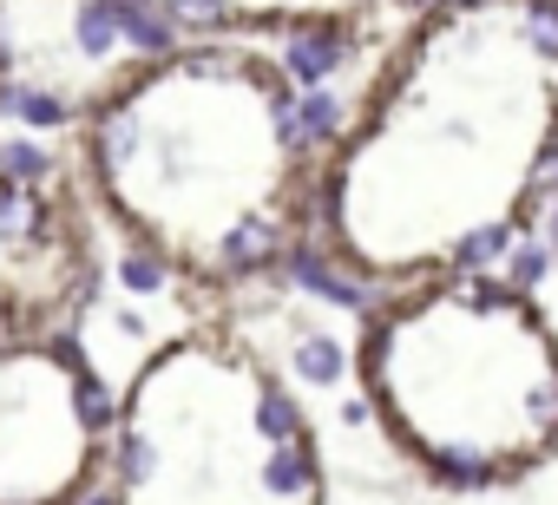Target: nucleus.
I'll return each instance as SVG.
<instances>
[{
  "instance_id": "obj_2",
  "label": "nucleus",
  "mask_w": 558,
  "mask_h": 505,
  "mask_svg": "<svg viewBox=\"0 0 558 505\" xmlns=\"http://www.w3.org/2000/svg\"><path fill=\"white\" fill-rule=\"evenodd\" d=\"M303 132L283 66L243 47H178L125 73L86 119L112 217L184 276H243L283 257L303 190Z\"/></svg>"
},
{
  "instance_id": "obj_6",
  "label": "nucleus",
  "mask_w": 558,
  "mask_h": 505,
  "mask_svg": "<svg viewBox=\"0 0 558 505\" xmlns=\"http://www.w3.org/2000/svg\"><path fill=\"white\" fill-rule=\"evenodd\" d=\"M80 296H86V249L66 204L0 177V329L40 342V329L60 322Z\"/></svg>"
},
{
  "instance_id": "obj_5",
  "label": "nucleus",
  "mask_w": 558,
  "mask_h": 505,
  "mask_svg": "<svg viewBox=\"0 0 558 505\" xmlns=\"http://www.w3.org/2000/svg\"><path fill=\"white\" fill-rule=\"evenodd\" d=\"M106 394L66 342L0 348V505H80L106 472Z\"/></svg>"
},
{
  "instance_id": "obj_8",
  "label": "nucleus",
  "mask_w": 558,
  "mask_h": 505,
  "mask_svg": "<svg viewBox=\"0 0 558 505\" xmlns=\"http://www.w3.org/2000/svg\"><path fill=\"white\" fill-rule=\"evenodd\" d=\"M0 112H14V119H27V125H60V119H66L60 99H47V93H21V86L0 93Z\"/></svg>"
},
{
  "instance_id": "obj_9",
  "label": "nucleus",
  "mask_w": 558,
  "mask_h": 505,
  "mask_svg": "<svg viewBox=\"0 0 558 505\" xmlns=\"http://www.w3.org/2000/svg\"><path fill=\"white\" fill-rule=\"evenodd\" d=\"M545 276V243H519V257H512V283L506 290H519L525 296V283H538Z\"/></svg>"
},
{
  "instance_id": "obj_10",
  "label": "nucleus",
  "mask_w": 558,
  "mask_h": 505,
  "mask_svg": "<svg viewBox=\"0 0 558 505\" xmlns=\"http://www.w3.org/2000/svg\"><path fill=\"white\" fill-rule=\"evenodd\" d=\"M551 223H558V210H551Z\"/></svg>"
},
{
  "instance_id": "obj_1",
  "label": "nucleus",
  "mask_w": 558,
  "mask_h": 505,
  "mask_svg": "<svg viewBox=\"0 0 558 505\" xmlns=\"http://www.w3.org/2000/svg\"><path fill=\"white\" fill-rule=\"evenodd\" d=\"M558 158V0H440L336 145L316 210L375 283L460 276Z\"/></svg>"
},
{
  "instance_id": "obj_7",
  "label": "nucleus",
  "mask_w": 558,
  "mask_h": 505,
  "mask_svg": "<svg viewBox=\"0 0 558 505\" xmlns=\"http://www.w3.org/2000/svg\"><path fill=\"white\" fill-rule=\"evenodd\" d=\"M171 27H342L381 0H151Z\"/></svg>"
},
{
  "instance_id": "obj_4",
  "label": "nucleus",
  "mask_w": 558,
  "mask_h": 505,
  "mask_svg": "<svg viewBox=\"0 0 558 505\" xmlns=\"http://www.w3.org/2000/svg\"><path fill=\"white\" fill-rule=\"evenodd\" d=\"M112 505H323V446L243 342L178 335L106 420Z\"/></svg>"
},
{
  "instance_id": "obj_3",
  "label": "nucleus",
  "mask_w": 558,
  "mask_h": 505,
  "mask_svg": "<svg viewBox=\"0 0 558 505\" xmlns=\"http://www.w3.org/2000/svg\"><path fill=\"white\" fill-rule=\"evenodd\" d=\"M368 407L440 485H506L558 453V329L486 276H440L362 329Z\"/></svg>"
}]
</instances>
